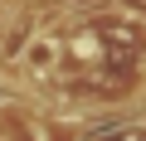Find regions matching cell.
I'll return each mask as SVG.
<instances>
[{"instance_id": "cell-2", "label": "cell", "mask_w": 146, "mask_h": 141, "mask_svg": "<svg viewBox=\"0 0 146 141\" xmlns=\"http://www.w3.org/2000/svg\"><path fill=\"white\" fill-rule=\"evenodd\" d=\"M83 141H146V122H131V126H112V131H93Z\"/></svg>"}, {"instance_id": "cell-3", "label": "cell", "mask_w": 146, "mask_h": 141, "mask_svg": "<svg viewBox=\"0 0 146 141\" xmlns=\"http://www.w3.org/2000/svg\"><path fill=\"white\" fill-rule=\"evenodd\" d=\"M63 5H73V10H93V5H102V0H63Z\"/></svg>"}, {"instance_id": "cell-1", "label": "cell", "mask_w": 146, "mask_h": 141, "mask_svg": "<svg viewBox=\"0 0 146 141\" xmlns=\"http://www.w3.org/2000/svg\"><path fill=\"white\" fill-rule=\"evenodd\" d=\"M58 58H63V49H58V39H54V34H29V39H25V49H20L25 73H34V78H49L54 68H58Z\"/></svg>"}, {"instance_id": "cell-4", "label": "cell", "mask_w": 146, "mask_h": 141, "mask_svg": "<svg viewBox=\"0 0 146 141\" xmlns=\"http://www.w3.org/2000/svg\"><path fill=\"white\" fill-rule=\"evenodd\" d=\"M0 141H5V136H0Z\"/></svg>"}]
</instances>
